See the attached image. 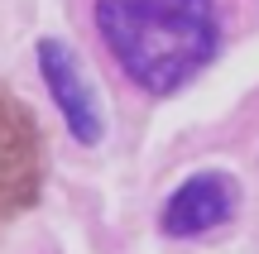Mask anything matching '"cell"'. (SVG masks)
I'll return each mask as SVG.
<instances>
[{"label": "cell", "instance_id": "6da1fadb", "mask_svg": "<svg viewBox=\"0 0 259 254\" xmlns=\"http://www.w3.org/2000/svg\"><path fill=\"white\" fill-rule=\"evenodd\" d=\"M96 29L120 72L154 96L187 86L221 48L216 0H96Z\"/></svg>", "mask_w": 259, "mask_h": 254}, {"label": "cell", "instance_id": "7a4b0ae2", "mask_svg": "<svg viewBox=\"0 0 259 254\" xmlns=\"http://www.w3.org/2000/svg\"><path fill=\"white\" fill-rule=\"evenodd\" d=\"M38 72H44L48 91H53L58 111H63L67 134H72L77 144H101V134H106L101 96H96V86L87 82L77 53L67 43H58V38H44V43H38Z\"/></svg>", "mask_w": 259, "mask_h": 254}, {"label": "cell", "instance_id": "3957f363", "mask_svg": "<svg viewBox=\"0 0 259 254\" xmlns=\"http://www.w3.org/2000/svg\"><path fill=\"white\" fill-rule=\"evenodd\" d=\"M235 201H240V187H235L231 173H192L173 197L163 201V235L173 240H192V235H206V230L226 226L235 216Z\"/></svg>", "mask_w": 259, "mask_h": 254}]
</instances>
